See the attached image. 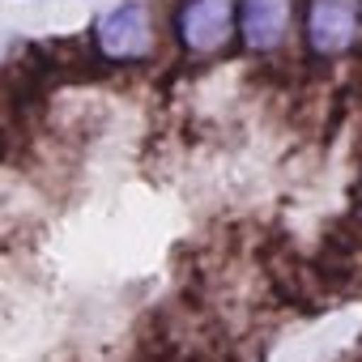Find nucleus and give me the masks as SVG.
I'll return each mask as SVG.
<instances>
[{"label":"nucleus","instance_id":"1","mask_svg":"<svg viewBox=\"0 0 362 362\" xmlns=\"http://www.w3.org/2000/svg\"><path fill=\"white\" fill-rule=\"evenodd\" d=\"M158 47L153 13L145 0H119L94 22V52L111 64H141Z\"/></svg>","mask_w":362,"mask_h":362},{"label":"nucleus","instance_id":"2","mask_svg":"<svg viewBox=\"0 0 362 362\" xmlns=\"http://www.w3.org/2000/svg\"><path fill=\"white\" fill-rule=\"evenodd\" d=\"M239 30V0H184L175 13V39L188 56H222Z\"/></svg>","mask_w":362,"mask_h":362},{"label":"nucleus","instance_id":"3","mask_svg":"<svg viewBox=\"0 0 362 362\" xmlns=\"http://www.w3.org/2000/svg\"><path fill=\"white\" fill-rule=\"evenodd\" d=\"M362 35V0H307L303 5V43L315 60L345 56Z\"/></svg>","mask_w":362,"mask_h":362},{"label":"nucleus","instance_id":"4","mask_svg":"<svg viewBox=\"0 0 362 362\" xmlns=\"http://www.w3.org/2000/svg\"><path fill=\"white\" fill-rule=\"evenodd\" d=\"M294 22V0H239V35L252 52H277Z\"/></svg>","mask_w":362,"mask_h":362},{"label":"nucleus","instance_id":"5","mask_svg":"<svg viewBox=\"0 0 362 362\" xmlns=\"http://www.w3.org/2000/svg\"><path fill=\"white\" fill-rule=\"evenodd\" d=\"M358 218H362V197H358Z\"/></svg>","mask_w":362,"mask_h":362}]
</instances>
